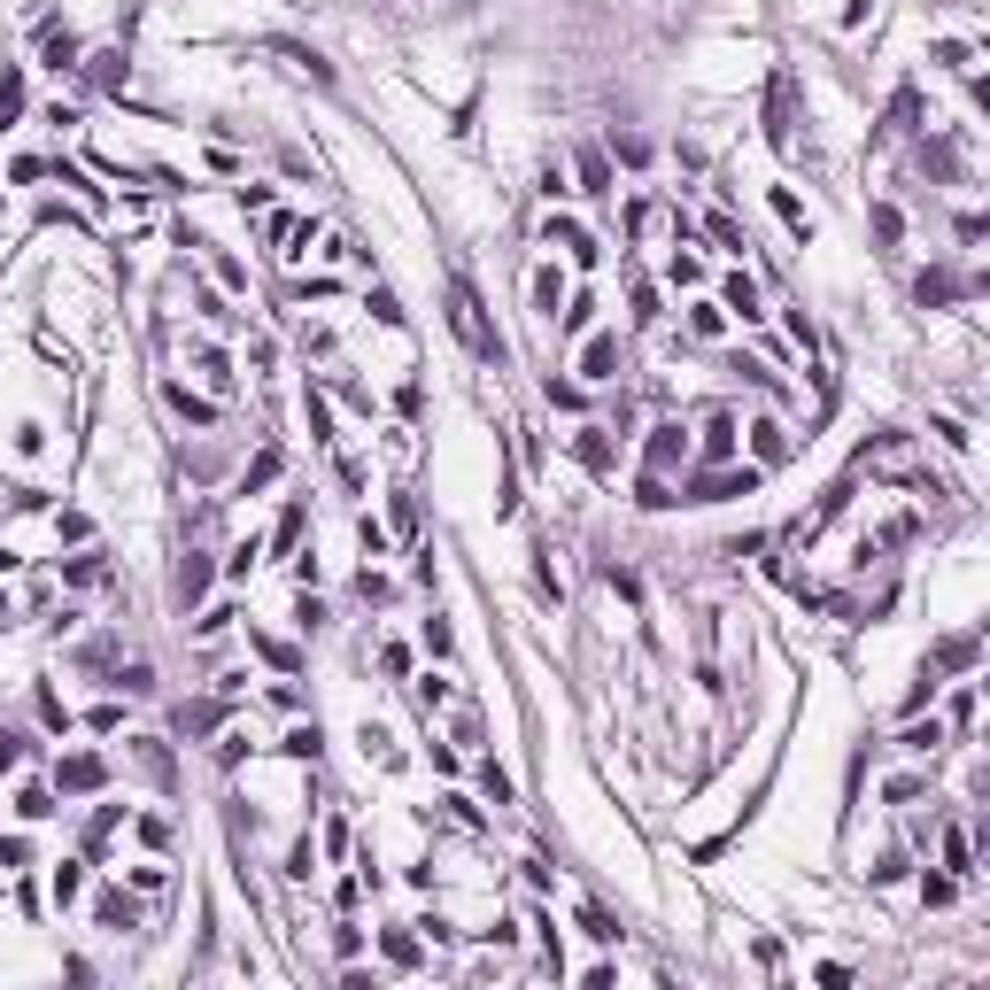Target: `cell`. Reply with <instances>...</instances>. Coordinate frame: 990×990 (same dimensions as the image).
Instances as JSON below:
<instances>
[{
  "label": "cell",
  "instance_id": "1",
  "mask_svg": "<svg viewBox=\"0 0 990 990\" xmlns=\"http://www.w3.org/2000/svg\"><path fill=\"white\" fill-rule=\"evenodd\" d=\"M441 302H449V333H457V341H465L480 364H503V333L488 325V302H480V287H472L465 271H449Z\"/></svg>",
  "mask_w": 990,
  "mask_h": 990
},
{
  "label": "cell",
  "instance_id": "2",
  "mask_svg": "<svg viewBox=\"0 0 990 990\" xmlns=\"http://www.w3.org/2000/svg\"><path fill=\"white\" fill-rule=\"evenodd\" d=\"M681 488H689L681 503H728V495H751V488H758V465H728V472L704 465V472H689Z\"/></svg>",
  "mask_w": 990,
  "mask_h": 990
},
{
  "label": "cell",
  "instance_id": "3",
  "mask_svg": "<svg viewBox=\"0 0 990 990\" xmlns=\"http://www.w3.org/2000/svg\"><path fill=\"white\" fill-rule=\"evenodd\" d=\"M673 465H689V434H681V418L650 426V441H642V472H673Z\"/></svg>",
  "mask_w": 990,
  "mask_h": 990
},
{
  "label": "cell",
  "instance_id": "4",
  "mask_svg": "<svg viewBox=\"0 0 990 990\" xmlns=\"http://www.w3.org/2000/svg\"><path fill=\"white\" fill-rule=\"evenodd\" d=\"M101 782H109V766H101L93 751H70V758L55 766V789H62V797H93Z\"/></svg>",
  "mask_w": 990,
  "mask_h": 990
},
{
  "label": "cell",
  "instance_id": "5",
  "mask_svg": "<svg viewBox=\"0 0 990 990\" xmlns=\"http://www.w3.org/2000/svg\"><path fill=\"white\" fill-rule=\"evenodd\" d=\"M542 233H550V248H565V256L581 263V271H596V256H604V240L588 233V225H573V217H550Z\"/></svg>",
  "mask_w": 990,
  "mask_h": 990
},
{
  "label": "cell",
  "instance_id": "6",
  "mask_svg": "<svg viewBox=\"0 0 990 990\" xmlns=\"http://www.w3.org/2000/svg\"><path fill=\"white\" fill-rule=\"evenodd\" d=\"M619 364H627V349H619V333H588V349H581V379H596V387H612Z\"/></svg>",
  "mask_w": 990,
  "mask_h": 990
},
{
  "label": "cell",
  "instance_id": "7",
  "mask_svg": "<svg viewBox=\"0 0 990 990\" xmlns=\"http://www.w3.org/2000/svg\"><path fill=\"white\" fill-rule=\"evenodd\" d=\"M124 70H132V62H124V47H101V55L78 62V78H86V86H101V93H124Z\"/></svg>",
  "mask_w": 990,
  "mask_h": 990
},
{
  "label": "cell",
  "instance_id": "8",
  "mask_svg": "<svg viewBox=\"0 0 990 990\" xmlns=\"http://www.w3.org/2000/svg\"><path fill=\"white\" fill-rule=\"evenodd\" d=\"M39 62H47L55 78H78V62H86V47H78L70 31H55V24H47V39H39Z\"/></svg>",
  "mask_w": 990,
  "mask_h": 990
},
{
  "label": "cell",
  "instance_id": "9",
  "mask_svg": "<svg viewBox=\"0 0 990 990\" xmlns=\"http://www.w3.org/2000/svg\"><path fill=\"white\" fill-rule=\"evenodd\" d=\"M720 310H735L743 325L766 318V310H758V279H751V271H728V287H720Z\"/></svg>",
  "mask_w": 990,
  "mask_h": 990
},
{
  "label": "cell",
  "instance_id": "10",
  "mask_svg": "<svg viewBox=\"0 0 990 990\" xmlns=\"http://www.w3.org/2000/svg\"><path fill=\"white\" fill-rule=\"evenodd\" d=\"M766 140L797 147V140H789V70H774V93H766Z\"/></svg>",
  "mask_w": 990,
  "mask_h": 990
},
{
  "label": "cell",
  "instance_id": "11",
  "mask_svg": "<svg viewBox=\"0 0 990 990\" xmlns=\"http://www.w3.org/2000/svg\"><path fill=\"white\" fill-rule=\"evenodd\" d=\"M202 596H209V557H202V550H186V557H178V604L194 612Z\"/></svg>",
  "mask_w": 990,
  "mask_h": 990
},
{
  "label": "cell",
  "instance_id": "12",
  "mask_svg": "<svg viewBox=\"0 0 990 990\" xmlns=\"http://www.w3.org/2000/svg\"><path fill=\"white\" fill-rule=\"evenodd\" d=\"M929 666H936V673H975V635H944V642L929 650Z\"/></svg>",
  "mask_w": 990,
  "mask_h": 990
},
{
  "label": "cell",
  "instance_id": "13",
  "mask_svg": "<svg viewBox=\"0 0 990 990\" xmlns=\"http://www.w3.org/2000/svg\"><path fill=\"white\" fill-rule=\"evenodd\" d=\"M573 171H581V194H596V202L612 194V163H604V147H581V155H573Z\"/></svg>",
  "mask_w": 990,
  "mask_h": 990
},
{
  "label": "cell",
  "instance_id": "14",
  "mask_svg": "<svg viewBox=\"0 0 990 990\" xmlns=\"http://www.w3.org/2000/svg\"><path fill=\"white\" fill-rule=\"evenodd\" d=\"M697 449L712 457V465H728V457H735V418H728V410H712V418H704V441H697Z\"/></svg>",
  "mask_w": 990,
  "mask_h": 990
},
{
  "label": "cell",
  "instance_id": "15",
  "mask_svg": "<svg viewBox=\"0 0 990 990\" xmlns=\"http://www.w3.org/2000/svg\"><path fill=\"white\" fill-rule=\"evenodd\" d=\"M225 712H233V697H209V704H186V712H178V735H209V728H225Z\"/></svg>",
  "mask_w": 990,
  "mask_h": 990
},
{
  "label": "cell",
  "instance_id": "16",
  "mask_svg": "<svg viewBox=\"0 0 990 990\" xmlns=\"http://www.w3.org/2000/svg\"><path fill=\"white\" fill-rule=\"evenodd\" d=\"M604 434H612V426H581V434H573V457H581L588 472H612V441Z\"/></svg>",
  "mask_w": 990,
  "mask_h": 990
},
{
  "label": "cell",
  "instance_id": "17",
  "mask_svg": "<svg viewBox=\"0 0 990 990\" xmlns=\"http://www.w3.org/2000/svg\"><path fill=\"white\" fill-rule=\"evenodd\" d=\"M132 758H140V774H147V782H163V789L178 782V766H171V751H163V743H155V735H140V743H132Z\"/></svg>",
  "mask_w": 990,
  "mask_h": 990
},
{
  "label": "cell",
  "instance_id": "18",
  "mask_svg": "<svg viewBox=\"0 0 990 990\" xmlns=\"http://www.w3.org/2000/svg\"><path fill=\"white\" fill-rule=\"evenodd\" d=\"M93 913H101V929H117V936L140 929V905L124 898V890H101V905H93Z\"/></svg>",
  "mask_w": 990,
  "mask_h": 990
},
{
  "label": "cell",
  "instance_id": "19",
  "mask_svg": "<svg viewBox=\"0 0 990 990\" xmlns=\"http://www.w3.org/2000/svg\"><path fill=\"white\" fill-rule=\"evenodd\" d=\"M960 279H952V271H921V287H913V302H921V310H936V302H960Z\"/></svg>",
  "mask_w": 990,
  "mask_h": 990
},
{
  "label": "cell",
  "instance_id": "20",
  "mask_svg": "<svg viewBox=\"0 0 990 990\" xmlns=\"http://www.w3.org/2000/svg\"><path fill=\"white\" fill-rule=\"evenodd\" d=\"M751 441H758V465H782V457H789V434H782V418H758V426H751Z\"/></svg>",
  "mask_w": 990,
  "mask_h": 990
},
{
  "label": "cell",
  "instance_id": "21",
  "mask_svg": "<svg viewBox=\"0 0 990 990\" xmlns=\"http://www.w3.org/2000/svg\"><path fill=\"white\" fill-rule=\"evenodd\" d=\"M279 472H287V457H279V449H263L256 465L240 472V495H263V488H271V480H279Z\"/></svg>",
  "mask_w": 990,
  "mask_h": 990
},
{
  "label": "cell",
  "instance_id": "22",
  "mask_svg": "<svg viewBox=\"0 0 990 990\" xmlns=\"http://www.w3.org/2000/svg\"><path fill=\"white\" fill-rule=\"evenodd\" d=\"M774 217H782V225H789L797 240H813V217H805V202H797L789 186H774Z\"/></svg>",
  "mask_w": 990,
  "mask_h": 990
},
{
  "label": "cell",
  "instance_id": "23",
  "mask_svg": "<svg viewBox=\"0 0 990 990\" xmlns=\"http://www.w3.org/2000/svg\"><path fill=\"white\" fill-rule=\"evenodd\" d=\"M356 743H364V758H379V766H403V751H395V735H387V728H372V720L356 728Z\"/></svg>",
  "mask_w": 990,
  "mask_h": 990
},
{
  "label": "cell",
  "instance_id": "24",
  "mask_svg": "<svg viewBox=\"0 0 990 990\" xmlns=\"http://www.w3.org/2000/svg\"><path fill=\"white\" fill-rule=\"evenodd\" d=\"M16 117H24V70L8 62V70H0V124H16Z\"/></svg>",
  "mask_w": 990,
  "mask_h": 990
},
{
  "label": "cell",
  "instance_id": "25",
  "mask_svg": "<svg viewBox=\"0 0 990 990\" xmlns=\"http://www.w3.org/2000/svg\"><path fill=\"white\" fill-rule=\"evenodd\" d=\"M944 867H952V874L975 867V836H967V828H944Z\"/></svg>",
  "mask_w": 990,
  "mask_h": 990
},
{
  "label": "cell",
  "instance_id": "26",
  "mask_svg": "<svg viewBox=\"0 0 990 990\" xmlns=\"http://www.w3.org/2000/svg\"><path fill=\"white\" fill-rule=\"evenodd\" d=\"M379 952H387V967H418V936H410V929H387V936H379Z\"/></svg>",
  "mask_w": 990,
  "mask_h": 990
},
{
  "label": "cell",
  "instance_id": "27",
  "mask_svg": "<svg viewBox=\"0 0 990 990\" xmlns=\"http://www.w3.org/2000/svg\"><path fill=\"white\" fill-rule=\"evenodd\" d=\"M302 410H310V441H318V449H333V410H325V395H318V387L302 395Z\"/></svg>",
  "mask_w": 990,
  "mask_h": 990
},
{
  "label": "cell",
  "instance_id": "28",
  "mask_svg": "<svg viewBox=\"0 0 990 990\" xmlns=\"http://www.w3.org/2000/svg\"><path fill=\"white\" fill-rule=\"evenodd\" d=\"M279 751H287V758H310V766H318V751H325V728L310 720V728H294L287 743H279Z\"/></svg>",
  "mask_w": 990,
  "mask_h": 990
},
{
  "label": "cell",
  "instance_id": "29",
  "mask_svg": "<svg viewBox=\"0 0 990 990\" xmlns=\"http://www.w3.org/2000/svg\"><path fill=\"white\" fill-rule=\"evenodd\" d=\"M704 233L720 240V248H735V256H743V248H751V240H743V225H735L728 209H712V217H704Z\"/></svg>",
  "mask_w": 990,
  "mask_h": 990
},
{
  "label": "cell",
  "instance_id": "30",
  "mask_svg": "<svg viewBox=\"0 0 990 990\" xmlns=\"http://www.w3.org/2000/svg\"><path fill=\"white\" fill-rule=\"evenodd\" d=\"M921 163H929L936 178H960V147H952V140H929V147H921Z\"/></svg>",
  "mask_w": 990,
  "mask_h": 990
},
{
  "label": "cell",
  "instance_id": "31",
  "mask_svg": "<svg viewBox=\"0 0 990 990\" xmlns=\"http://www.w3.org/2000/svg\"><path fill=\"white\" fill-rule=\"evenodd\" d=\"M16 820H55V789H39V782H31L24 797H16Z\"/></svg>",
  "mask_w": 990,
  "mask_h": 990
},
{
  "label": "cell",
  "instance_id": "32",
  "mask_svg": "<svg viewBox=\"0 0 990 990\" xmlns=\"http://www.w3.org/2000/svg\"><path fill=\"white\" fill-rule=\"evenodd\" d=\"M171 395V410H186L194 426H217V403H202V395H186V387H163Z\"/></svg>",
  "mask_w": 990,
  "mask_h": 990
},
{
  "label": "cell",
  "instance_id": "33",
  "mask_svg": "<svg viewBox=\"0 0 990 990\" xmlns=\"http://www.w3.org/2000/svg\"><path fill=\"white\" fill-rule=\"evenodd\" d=\"M78 890H86V867L62 859V867H55V905H78Z\"/></svg>",
  "mask_w": 990,
  "mask_h": 990
},
{
  "label": "cell",
  "instance_id": "34",
  "mask_svg": "<svg viewBox=\"0 0 990 990\" xmlns=\"http://www.w3.org/2000/svg\"><path fill=\"white\" fill-rule=\"evenodd\" d=\"M936 743H944V728H936V720H929V728H921V720H913V728L898 735V751H913V758H929Z\"/></svg>",
  "mask_w": 990,
  "mask_h": 990
},
{
  "label": "cell",
  "instance_id": "35",
  "mask_svg": "<svg viewBox=\"0 0 990 990\" xmlns=\"http://www.w3.org/2000/svg\"><path fill=\"white\" fill-rule=\"evenodd\" d=\"M635 503H642V511H666V503H673V495H666V472H642V480H635Z\"/></svg>",
  "mask_w": 990,
  "mask_h": 990
},
{
  "label": "cell",
  "instance_id": "36",
  "mask_svg": "<svg viewBox=\"0 0 990 990\" xmlns=\"http://www.w3.org/2000/svg\"><path fill=\"white\" fill-rule=\"evenodd\" d=\"M913 117H921V93L905 86L898 101H890V124H882V132H913Z\"/></svg>",
  "mask_w": 990,
  "mask_h": 990
},
{
  "label": "cell",
  "instance_id": "37",
  "mask_svg": "<svg viewBox=\"0 0 990 990\" xmlns=\"http://www.w3.org/2000/svg\"><path fill=\"white\" fill-rule=\"evenodd\" d=\"M874 240H882V248H898V240H905V217L890 202H874Z\"/></svg>",
  "mask_w": 990,
  "mask_h": 990
},
{
  "label": "cell",
  "instance_id": "38",
  "mask_svg": "<svg viewBox=\"0 0 990 990\" xmlns=\"http://www.w3.org/2000/svg\"><path fill=\"white\" fill-rule=\"evenodd\" d=\"M557 318H565V333H588V325H596V294H573Z\"/></svg>",
  "mask_w": 990,
  "mask_h": 990
},
{
  "label": "cell",
  "instance_id": "39",
  "mask_svg": "<svg viewBox=\"0 0 990 990\" xmlns=\"http://www.w3.org/2000/svg\"><path fill=\"white\" fill-rule=\"evenodd\" d=\"M720 325H728V310H720V302H704V310H689V333H697V341H720Z\"/></svg>",
  "mask_w": 990,
  "mask_h": 990
},
{
  "label": "cell",
  "instance_id": "40",
  "mask_svg": "<svg viewBox=\"0 0 990 990\" xmlns=\"http://www.w3.org/2000/svg\"><path fill=\"white\" fill-rule=\"evenodd\" d=\"M294 542H302V503H287V519H279V534H271V550L294 557Z\"/></svg>",
  "mask_w": 990,
  "mask_h": 990
},
{
  "label": "cell",
  "instance_id": "41",
  "mask_svg": "<svg viewBox=\"0 0 990 990\" xmlns=\"http://www.w3.org/2000/svg\"><path fill=\"white\" fill-rule=\"evenodd\" d=\"M952 898H960L952 874H921V905H952Z\"/></svg>",
  "mask_w": 990,
  "mask_h": 990
},
{
  "label": "cell",
  "instance_id": "42",
  "mask_svg": "<svg viewBox=\"0 0 990 990\" xmlns=\"http://www.w3.org/2000/svg\"><path fill=\"white\" fill-rule=\"evenodd\" d=\"M364 310H372L379 325H403V302H395L387 287H372V294H364Z\"/></svg>",
  "mask_w": 990,
  "mask_h": 990
},
{
  "label": "cell",
  "instance_id": "43",
  "mask_svg": "<svg viewBox=\"0 0 990 990\" xmlns=\"http://www.w3.org/2000/svg\"><path fill=\"white\" fill-rule=\"evenodd\" d=\"M480 789H488V805H511V774H503L495 758H488V766H480Z\"/></svg>",
  "mask_w": 990,
  "mask_h": 990
},
{
  "label": "cell",
  "instance_id": "44",
  "mask_svg": "<svg viewBox=\"0 0 990 990\" xmlns=\"http://www.w3.org/2000/svg\"><path fill=\"white\" fill-rule=\"evenodd\" d=\"M356 542H364V557H387V526L364 511V519H356Z\"/></svg>",
  "mask_w": 990,
  "mask_h": 990
},
{
  "label": "cell",
  "instance_id": "45",
  "mask_svg": "<svg viewBox=\"0 0 990 990\" xmlns=\"http://www.w3.org/2000/svg\"><path fill=\"white\" fill-rule=\"evenodd\" d=\"M62 573H70V581H78V588H93V581H109V565H101V557H70V565H62Z\"/></svg>",
  "mask_w": 990,
  "mask_h": 990
},
{
  "label": "cell",
  "instance_id": "46",
  "mask_svg": "<svg viewBox=\"0 0 990 990\" xmlns=\"http://www.w3.org/2000/svg\"><path fill=\"white\" fill-rule=\"evenodd\" d=\"M31 704H39V720H47V728H70V712H62L55 689H31Z\"/></svg>",
  "mask_w": 990,
  "mask_h": 990
},
{
  "label": "cell",
  "instance_id": "47",
  "mask_svg": "<svg viewBox=\"0 0 990 990\" xmlns=\"http://www.w3.org/2000/svg\"><path fill=\"white\" fill-rule=\"evenodd\" d=\"M550 403H557V410H581V403H588L581 379H557V372H550Z\"/></svg>",
  "mask_w": 990,
  "mask_h": 990
},
{
  "label": "cell",
  "instance_id": "48",
  "mask_svg": "<svg viewBox=\"0 0 990 990\" xmlns=\"http://www.w3.org/2000/svg\"><path fill=\"white\" fill-rule=\"evenodd\" d=\"M534 302L557 318V302H565V287H557V271H534Z\"/></svg>",
  "mask_w": 990,
  "mask_h": 990
},
{
  "label": "cell",
  "instance_id": "49",
  "mask_svg": "<svg viewBox=\"0 0 990 990\" xmlns=\"http://www.w3.org/2000/svg\"><path fill=\"white\" fill-rule=\"evenodd\" d=\"M217 287H233V294H248V263H233V256H217Z\"/></svg>",
  "mask_w": 990,
  "mask_h": 990
},
{
  "label": "cell",
  "instance_id": "50",
  "mask_svg": "<svg viewBox=\"0 0 990 990\" xmlns=\"http://www.w3.org/2000/svg\"><path fill=\"white\" fill-rule=\"evenodd\" d=\"M117 681H124V689H132V697H147V689H155V666H140V658H132V666H124Z\"/></svg>",
  "mask_w": 990,
  "mask_h": 990
},
{
  "label": "cell",
  "instance_id": "51",
  "mask_svg": "<svg viewBox=\"0 0 990 990\" xmlns=\"http://www.w3.org/2000/svg\"><path fill=\"white\" fill-rule=\"evenodd\" d=\"M248 642H256V650H263V658H271L279 673H294V650H287V642H271V635H248Z\"/></svg>",
  "mask_w": 990,
  "mask_h": 990
},
{
  "label": "cell",
  "instance_id": "52",
  "mask_svg": "<svg viewBox=\"0 0 990 990\" xmlns=\"http://www.w3.org/2000/svg\"><path fill=\"white\" fill-rule=\"evenodd\" d=\"M225 573H233V581H248V573H256V542H240V550L225 557Z\"/></svg>",
  "mask_w": 990,
  "mask_h": 990
},
{
  "label": "cell",
  "instance_id": "53",
  "mask_svg": "<svg viewBox=\"0 0 990 990\" xmlns=\"http://www.w3.org/2000/svg\"><path fill=\"white\" fill-rule=\"evenodd\" d=\"M936 62H944V70H967V39H936Z\"/></svg>",
  "mask_w": 990,
  "mask_h": 990
},
{
  "label": "cell",
  "instance_id": "54",
  "mask_svg": "<svg viewBox=\"0 0 990 990\" xmlns=\"http://www.w3.org/2000/svg\"><path fill=\"white\" fill-rule=\"evenodd\" d=\"M418 635H426V650H434V658H449V619H426Z\"/></svg>",
  "mask_w": 990,
  "mask_h": 990
},
{
  "label": "cell",
  "instance_id": "55",
  "mask_svg": "<svg viewBox=\"0 0 990 990\" xmlns=\"http://www.w3.org/2000/svg\"><path fill=\"white\" fill-rule=\"evenodd\" d=\"M612 155H619V163H642V155H650V147H642L635 132H612Z\"/></svg>",
  "mask_w": 990,
  "mask_h": 990
},
{
  "label": "cell",
  "instance_id": "56",
  "mask_svg": "<svg viewBox=\"0 0 990 990\" xmlns=\"http://www.w3.org/2000/svg\"><path fill=\"white\" fill-rule=\"evenodd\" d=\"M658 318H666V310H658V294L635 287V325H658Z\"/></svg>",
  "mask_w": 990,
  "mask_h": 990
},
{
  "label": "cell",
  "instance_id": "57",
  "mask_svg": "<svg viewBox=\"0 0 990 990\" xmlns=\"http://www.w3.org/2000/svg\"><path fill=\"white\" fill-rule=\"evenodd\" d=\"M0 867H31V844H24V836H8V844H0Z\"/></svg>",
  "mask_w": 990,
  "mask_h": 990
},
{
  "label": "cell",
  "instance_id": "58",
  "mask_svg": "<svg viewBox=\"0 0 990 990\" xmlns=\"http://www.w3.org/2000/svg\"><path fill=\"white\" fill-rule=\"evenodd\" d=\"M16 758H24V751H16V735H0V774H16Z\"/></svg>",
  "mask_w": 990,
  "mask_h": 990
},
{
  "label": "cell",
  "instance_id": "59",
  "mask_svg": "<svg viewBox=\"0 0 990 990\" xmlns=\"http://www.w3.org/2000/svg\"><path fill=\"white\" fill-rule=\"evenodd\" d=\"M0 573H16V550H0Z\"/></svg>",
  "mask_w": 990,
  "mask_h": 990
},
{
  "label": "cell",
  "instance_id": "60",
  "mask_svg": "<svg viewBox=\"0 0 990 990\" xmlns=\"http://www.w3.org/2000/svg\"><path fill=\"white\" fill-rule=\"evenodd\" d=\"M0 627H8V596H0Z\"/></svg>",
  "mask_w": 990,
  "mask_h": 990
}]
</instances>
